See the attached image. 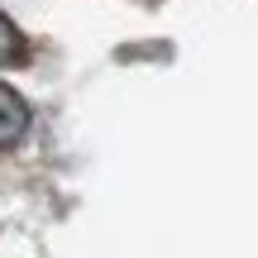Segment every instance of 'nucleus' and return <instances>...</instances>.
I'll return each mask as SVG.
<instances>
[{"instance_id":"f257e3e1","label":"nucleus","mask_w":258,"mask_h":258,"mask_svg":"<svg viewBox=\"0 0 258 258\" xmlns=\"http://www.w3.org/2000/svg\"><path fill=\"white\" fill-rule=\"evenodd\" d=\"M29 134V105L10 86H0V148H15Z\"/></svg>"},{"instance_id":"f03ea898","label":"nucleus","mask_w":258,"mask_h":258,"mask_svg":"<svg viewBox=\"0 0 258 258\" xmlns=\"http://www.w3.org/2000/svg\"><path fill=\"white\" fill-rule=\"evenodd\" d=\"M10 57H19V34H15V24L0 15V62H10Z\"/></svg>"}]
</instances>
